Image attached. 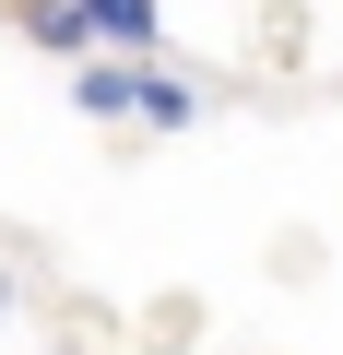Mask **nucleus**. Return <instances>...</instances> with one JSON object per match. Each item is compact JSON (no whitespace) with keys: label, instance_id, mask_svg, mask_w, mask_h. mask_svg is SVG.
<instances>
[{"label":"nucleus","instance_id":"1","mask_svg":"<svg viewBox=\"0 0 343 355\" xmlns=\"http://www.w3.org/2000/svg\"><path fill=\"white\" fill-rule=\"evenodd\" d=\"M83 12V36H107L118 60H154V36H166V0H71Z\"/></svg>","mask_w":343,"mask_h":355},{"label":"nucleus","instance_id":"2","mask_svg":"<svg viewBox=\"0 0 343 355\" xmlns=\"http://www.w3.org/2000/svg\"><path fill=\"white\" fill-rule=\"evenodd\" d=\"M130 119H142V130H190V119H202L190 71H166V60H130Z\"/></svg>","mask_w":343,"mask_h":355},{"label":"nucleus","instance_id":"3","mask_svg":"<svg viewBox=\"0 0 343 355\" xmlns=\"http://www.w3.org/2000/svg\"><path fill=\"white\" fill-rule=\"evenodd\" d=\"M71 107L83 119H130V60H83L71 71Z\"/></svg>","mask_w":343,"mask_h":355},{"label":"nucleus","instance_id":"4","mask_svg":"<svg viewBox=\"0 0 343 355\" xmlns=\"http://www.w3.org/2000/svg\"><path fill=\"white\" fill-rule=\"evenodd\" d=\"M24 36L48 48V60H83L95 36H83V12H71V0H36V12H24Z\"/></svg>","mask_w":343,"mask_h":355},{"label":"nucleus","instance_id":"5","mask_svg":"<svg viewBox=\"0 0 343 355\" xmlns=\"http://www.w3.org/2000/svg\"><path fill=\"white\" fill-rule=\"evenodd\" d=\"M0 308H12V261H0Z\"/></svg>","mask_w":343,"mask_h":355}]
</instances>
